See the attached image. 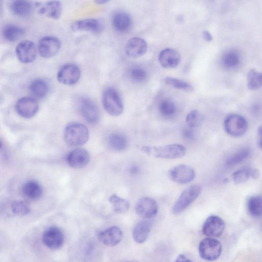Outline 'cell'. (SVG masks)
Wrapping results in <instances>:
<instances>
[{
	"label": "cell",
	"mask_w": 262,
	"mask_h": 262,
	"mask_svg": "<svg viewBox=\"0 0 262 262\" xmlns=\"http://www.w3.org/2000/svg\"><path fill=\"white\" fill-rule=\"evenodd\" d=\"M141 150L156 158L173 159L183 157L186 153V148L179 144H171L163 146H144Z\"/></svg>",
	"instance_id": "obj_1"
},
{
	"label": "cell",
	"mask_w": 262,
	"mask_h": 262,
	"mask_svg": "<svg viewBox=\"0 0 262 262\" xmlns=\"http://www.w3.org/2000/svg\"><path fill=\"white\" fill-rule=\"evenodd\" d=\"M89 133L88 128L78 122H71L64 130V139L70 146H77L85 144L89 140Z\"/></svg>",
	"instance_id": "obj_2"
},
{
	"label": "cell",
	"mask_w": 262,
	"mask_h": 262,
	"mask_svg": "<svg viewBox=\"0 0 262 262\" xmlns=\"http://www.w3.org/2000/svg\"><path fill=\"white\" fill-rule=\"evenodd\" d=\"M102 104L104 110L110 115L117 116L123 111V103L118 92L112 87L105 89L102 94Z\"/></svg>",
	"instance_id": "obj_3"
},
{
	"label": "cell",
	"mask_w": 262,
	"mask_h": 262,
	"mask_svg": "<svg viewBox=\"0 0 262 262\" xmlns=\"http://www.w3.org/2000/svg\"><path fill=\"white\" fill-rule=\"evenodd\" d=\"M202 187L199 184H194L186 188L175 202L172 212L178 214L184 211L199 196Z\"/></svg>",
	"instance_id": "obj_4"
},
{
	"label": "cell",
	"mask_w": 262,
	"mask_h": 262,
	"mask_svg": "<svg viewBox=\"0 0 262 262\" xmlns=\"http://www.w3.org/2000/svg\"><path fill=\"white\" fill-rule=\"evenodd\" d=\"M224 128L226 133L234 137L244 136L248 129V123L246 119L238 114H230L224 121Z\"/></svg>",
	"instance_id": "obj_5"
},
{
	"label": "cell",
	"mask_w": 262,
	"mask_h": 262,
	"mask_svg": "<svg viewBox=\"0 0 262 262\" xmlns=\"http://www.w3.org/2000/svg\"><path fill=\"white\" fill-rule=\"evenodd\" d=\"M222 245L217 239L206 238L201 241L199 246L200 257L207 261L217 259L222 253Z\"/></svg>",
	"instance_id": "obj_6"
},
{
	"label": "cell",
	"mask_w": 262,
	"mask_h": 262,
	"mask_svg": "<svg viewBox=\"0 0 262 262\" xmlns=\"http://www.w3.org/2000/svg\"><path fill=\"white\" fill-rule=\"evenodd\" d=\"M169 179L175 183L185 184L192 181L195 175L194 169L185 164H179L172 167L168 171Z\"/></svg>",
	"instance_id": "obj_7"
},
{
	"label": "cell",
	"mask_w": 262,
	"mask_h": 262,
	"mask_svg": "<svg viewBox=\"0 0 262 262\" xmlns=\"http://www.w3.org/2000/svg\"><path fill=\"white\" fill-rule=\"evenodd\" d=\"M60 47L61 42L58 38L54 36H46L39 40L37 49L41 57L49 58L58 52Z\"/></svg>",
	"instance_id": "obj_8"
},
{
	"label": "cell",
	"mask_w": 262,
	"mask_h": 262,
	"mask_svg": "<svg viewBox=\"0 0 262 262\" xmlns=\"http://www.w3.org/2000/svg\"><path fill=\"white\" fill-rule=\"evenodd\" d=\"M37 49L31 40H24L19 42L15 48L16 56L18 60L24 63L33 62L36 57Z\"/></svg>",
	"instance_id": "obj_9"
},
{
	"label": "cell",
	"mask_w": 262,
	"mask_h": 262,
	"mask_svg": "<svg viewBox=\"0 0 262 262\" xmlns=\"http://www.w3.org/2000/svg\"><path fill=\"white\" fill-rule=\"evenodd\" d=\"M81 72L79 68L74 64L63 65L57 74L59 82L65 85H73L79 79Z\"/></svg>",
	"instance_id": "obj_10"
},
{
	"label": "cell",
	"mask_w": 262,
	"mask_h": 262,
	"mask_svg": "<svg viewBox=\"0 0 262 262\" xmlns=\"http://www.w3.org/2000/svg\"><path fill=\"white\" fill-rule=\"evenodd\" d=\"M42 239L43 244L48 248L56 250L62 246L64 243V235L60 228L52 226L44 231Z\"/></svg>",
	"instance_id": "obj_11"
},
{
	"label": "cell",
	"mask_w": 262,
	"mask_h": 262,
	"mask_svg": "<svg viewBox=\"0 0 262 262\" xmlns=\"http://www.w3.org/2000/svg\"><path fill=\"white\" fill-rule=\"evenodd\" d=\"M225 227V224L222 219L216 215H211L204 223L202 232L208 237H218L222 235Z\"/></svg>",
	"instance_id": "obj_12"
},
{
	"label": "cell",
	"mask_w": 262,
	"mask_h": 262,
	"mask_svg": "<svg viewBox=\"0 0 262 262\" xmlns=\"http://www.w3.org/2000/svg\"><path fill=\"white\" fill-rule=\"evenodd\" d=\"M39 109L37 100L31 97H23L19 99L15 105V110L20 116L30 118L36 115Z\"/></svg>",
	"instance_id": "obj_13"
},
{
	"label": "cell",
	"mask_w": 262,
	"mask_h": 262,
	"mask_svg": "<svg viewBox=\"0 0 262 262\" xmlns=\"http://www.w3.org/2000/svg\"><path fill=\"white\" fill-rule=\"evenodd\" d=\"M137 214L142 218L148 220L154 217L158 213V205L154 199L145 197L140 199L136 203Z\"/></svg>",
	"instance_id": "obj_14"
},
{
	"label": "cell",
	"mask_w": 262,
	"mask_h": 262,
	"mask_svg": "<svg viewBox=\"0 0 262 262\" xmlns=\"http://www.w3.org/2000/svg\"><path fill=\"white\" fill-rule=\"evenodd\" d=\"M79 109L83 118L90 123H96L99 119L98 107L91 99L82 98L79 102Z\"/></svg>",
	"instance_id": "obj_15"
},
{
	"label": "cell",
	"mask_w": 262,
	"mask_h": 262,
	"mask_svg": "<svg viewBox=\"0 0 262 262\" xmlns=\"http://www.w3.org/2000/svg\"><path fill=\"white\" fill-rule=\"evenodd\" d=\"M104 28L103 22L99 19L89 18L75 21L71 26L74 32L89 31L98 33L101 32Z\"/></svg>",
	"instance_id": "obj_16"
},
{
	"label": "cell",
	"mask_w": 262,
	"mask_h": 262,
	"mask_svg": "<svg viewBox=\"0 0 262 262\" xmlns=\"http://www.w3.org/2000/svg\"><path fill=\"white\" fill-rule=\"evenodd\" d=\"M148 45L143 38L135 37L130 38L126 43L125 51L130 58H137L143 55L147 51Z\"/></svg>",
	"instance_id": "obj_17"
},
{
	"label": "cell",
	"mask_w": 262,
	"mask_h": 262,
	"mask_svg": "<svg viewBox=\"0 0 262 262\" xmlns=\"http://www.w3.org/2000/svg\"><path fill=\"white\" fill-rule=\"evenodd\" d=\"M99 240L107 246H115L118 245L123 238L121 230L117 226L111 227L98 234Z\"/></svg>",
	"instance_id": "obj_18"
},
{
	"label": "cell",
	"mask_w": 262,
	"mask_h": 262,
	"mask_svg": "<svg viewBox=\"0 0 262 262\" xmlns=\"http://www.w3.org/2000/svg\"><path fill=\"white\" fill-rule=\"evenodd\" d=\"M39 13L54 19H58L62 12V4L59 1H50L45 3H36Z\"/></svg>",
	"instance_id": "obj_19"
},
{
	"label": "cell",
	"mask_w": 262,
	"mask_h": 262,
	"mask_svg": "<svg viewBox=\"0 0 262 262\" xmlns=\"http://www.w3.org/2000/svg\"><path fill=\"white\" fill-rule=\"evenodd\" d=\"M89 152L83 148H76L71 151L67 157L68 165L74 168L85 167L90 161Z\"/></svg>",
	"instance_id": "obj_20"
},
{
	"label": "cell",
	"mask_w": 262,
	"mask_h": 262,
	"mask_svg": "<svg viewBox=\"0 0 262 262\" xmlns=\"http://www.w3.org/2000/svg\"><path fill=\"white\" fill-rule=\"evenodd\" d=\"M158 59L163 67L170 69L175 68L179 64L181 56L177 50L172 48H166L160 52Z\"/></svg>",
	"instance_id": "obj_21"
},
{
	"label": "cell",
	"mask_w": 262,
	"mask_h": 262,
	"mask_svg": "<svg viewBox=\"0 0 262 262\" xmlns=\"http://www.w3.org/2000/svg\"><path fill=\"white\" fill-rule=\"evenodd\" d=\"M152 224L148 220L139 222L133 230V237L135 241L139 244L145 242L149 235Z\"/></svg>",
	"instance_id": "obj_22"
},
{
	"label": "cell",
	"mask_w": 262,
	"mask_h": 262,
	"mask_svg": "<svg viewBox=\"0 0 262 262\" xmlns=\"http://www.w3.org/2000/svg\"><path fill=\"white\" fill-rule=\"evenodd\" d=\"M112 25L117 31L126 32L131 28L132 21L130 16L127 13L118 12L113 17Z\"/></svg>",
	"instance_id": "obj_23"
},
{
	"label": "cell",
	"mask_w": 262,
	"mask_h": 262,
	"mask_svg": "<svg viewBox=\"0 0 262 262\" xmlns=\"http://www.w3.org/2000/svg\"><path fill=\"white\" fill-rule=\"evenodd\" d=\"M10 8L15 15L20 17L29 16L32 10V4L26 1H13L10 4Z\"/></svg>",
	"instance_id": "obj_24"
},
{
	"label": "cell",
	"mask_w": 262,
	"mask_h": 262,
	"mask_svg": "<svg viewBox=\"0 0 262 262\" xmlns=\"http://www.w3.org/2000/svg\"><path fill=\"white\" fill-rule=\"evenodd\" d=\"M24 34V29L14 24L5 25L2 31L4 38L10 42H14L19 39Z\"/></svg>",
	"instance_id": "obj_25"
},
{
	"label": "cell",
	"mask_w": 262,
	"mask_h": 262,
	"mask_svg": "<svg viewBox=\"0 0 262 262\" xmlns=\"http://www.w3.org/2000/svg\"><path fill=\"white\" fill-rule=\"evenodd\" d=\"M108 147L115 151H122L125 149L127 146V140L122 134L113 133L110 134L107 139Z\"/></svg>",
	"instance_id": "obj_26"
},
{
	"label": "cell",
	"mask_w": 262,
	"mask_h": 262,
	"mask_svg": "<svg viewBox=\"0 0 262 262\" xmlns=\"http://www.w3.org/2000/svg\"><path fill=\"white\" fill-rule=\"evenodd\" d=\"M241 61L240 54L234 50L227 51L222 58L223 66L227 69H233L236 68L239 64Z\"/></svg>",
	"instance_id": "obj_27"
},
{
	"label": "cell",
	"mask_w": 262,
	"mask_h": 262,
	"mask_svg": "<svg viewBox=\"0 0 262 262\" xmlns=\"http://www.w3.org/2000/svg\"><path fill=\"white\" fill-rule=\"evenodd\" d=\"M29 89L31 93L35 97L42 98L47 95L49 91V85L45 80L37 78L31 82Z\"/></svg>",
	"instance_id": "obj_28"
},
{
	"label": "cell",
	"mask_w": 262,
	"mask_h": 262,
	"mask_svg": "<svg viewBox=\"0 0 262 262\" xmlns=\"http://www.w3.org/2000/svg\"><path fill=\"white\" fill-rule=\"evenodd\" d=\"M42 190L39 184L35 181H29L23 187V193L27 198L36 199L40 198Z\"/></svg>",
	"instance_id": "obj_29"
},
{
	"label": "cell",
	"mask_w": 262,
	"mask_h": 262,
	"mask_svg": "<svg viewBox=\"0 0 262 262\" xmlns=\"http://www.w3.org/2000/svg\"><path fill=\"white\" fill-rule=\"evenodd\" d=\"M250 154L249 148H243L228 158L225 162V164L228 166H232L239 164L248 158Z\"/></svg>",
	"instance_id": "obj_30"
},
{
	"label": "cell",
	"mask_w": 262,
	"mask_h": 262,
	"mask_svg": "<svg viewBox=\"0 0 262 262\" xmlns=\"http://www.w3.org/2000/svg\"><path fill=\"white\" fill-rule=\"evenodd\" d=\"M247 208L253 217H258L261 215V198L259 195L251 196L247 202Z\"/></svg>",
	"instance_id": "obj_31"
},
{
	"label": "cell",
	"mask_w": 262,
	"mask_h": 262,
	"mask_svg": "<svg viewBox=\"0 0 262 262\" xmlns=\"http://www.w3.org/2000/svg\"><path fill=\"white\" fill-rule=\"evenodd\" d=\"M109 201L114 207V211L117 213H123L129 209V203L126 200L113 194L109 199Z\"/></svg>",
	"instance_id": "obj_32"
},
{
	"label": "cell",
	"mask_w": 262,
	"mask_h": 262,
	"mask_svg": "<svg viewBox=\"0 0 262 262\" xmlns=\"http://www.w3.org/2000/svg\"><path fill=\"white\" fill-rule=\"evenodd\" d=\"M247 86L251 90H257L261 86V73L255 69L251 70L247 75Z\"/></svg>",
	"instance_id": "obj_33"
},
{
	"label": "cell",
	"mask_w": 262,
	"mask_h": 262,
	"mask_svg": "<svg viewBox=\"0 0 262 262\" xmlns=\"http://www.w3.org/2000/svg\"><path fill=\"white\" fill-rule=\"evenodd\" d=\"M252 170V168L244 167L236 170L231 176L232 181L236 184L247 181L251 178Z\"/></svg>",
	"instance_id": "obj_34"
},
{
	"label": "cell",
	"mask_w": 262,
	"mask_h": 262,
	"mask_svg": "<svg viewBox=\"0 0 262 262\" xmlns=\"http://www.w3.org/2000/svg\"><path fill=\"white\" fill-rule=\"evenodd\" d=\"M130 79L135 82L141 83L144 81L147 77L146 71L140 66L132 67L128 73Z\"/></svg>",
	"instance_id": "obj_35"
},
{
	"label": "cell",
	"mask_w": 262,
	"mask_h": 262,
	"mask_svg": "<svg viewBox=\"0 0 262 262\" xmlns=\"http://www.w3.org/2000/svg\"><path fill=\"white\" fill-rule=\"evenodd\" d=\"M165 82L167 85L179 90L187 92H191L193 88L189 83L177 78L167 77L165 79Z\"/></svg>",
	"instance_id": "obj_36"
},
{
	"label": "cell",
	"mask_w": 262,
	"mask_h": 262,
	"mask_svg": "<svg viewBox=\"0 0 262 262\" xmlns=\"http://www.w3.org/2000/svg\"><path fill=\"white\" fill-rule=\"evenodd\" d=\"M203 120L201 113L194 110L189 112L186 117V123L190 128L196 127L201 125Z\"/></svg>",
	"instance_id": "obj_37"
},
{
	"label": "cell",
	"mask_w": 262,
	"mask_h": 262,
	"mask_svg": "<svg viewBox=\"0 0 262 262\" xmlns=\"http://www.w3.org/2000/svg\"><path fill=\"white\" fill-rule=\"evenodd\" d=\"M11 210L13 214L23 216L28 214L30 208L27 202L23 201H15L11 204Z\"/></svg>",
	"instance_id": "obj_38"
},
{
	"label": "cell",
	"mask_w": 262,
	"mask_h": 262,
	"mask_svg": "<svg viewBox=\"0 0 262 262\" xmlns=\"http://www.w3.org/2000/svg\"><path fill=\"white\" fill-rule=\"evenodd\" d=\"M159 109L160 113L165 117H171L176 112L175 104L169 99L162 101L159 104Z\"/></svg>",
	"instance_id": "obj_39"
},
{
	"label": "cell",
	"mask_w": 262,
	"mask_h": 262,
	"mask_svg": "<svg viewBox=\"0 0 262 262\" xmlns=\"http://www.w3.org/2000/svg\"><path fill=\"white\" fill-rule=\"evenodd\" d=\"M194 135L193 131L190 128H186L183 132V136L186 139H192L194 137Z\"/></svg>",
	"instance_id": "obj_40"
},
{
	"label": "cell",
	"mask_w": 262,
	"mask_h": 262,
	"mask_svg": "<svg viewBox=\"0 0 262 262\" xmlns=\"http://www.w3.org/2000/svg\"><path fill=\"white\" fill-rule=\"evenodd\" d=\"M174 262H193L191 259L188 258L185 255L181 254L178 255L177 259Z\"/></svg>",
	"instance_id": "obj_41"
},
{
	"label": "cell",
	"mask_w": 262,
	"mask_h": 262,
	"mask_svg": "<svg viewBox=\"0 0 262 262\" xmlns=\"http://www.w3.org/2000/svg\"><path fill=\"white\" fill-rule=\"evenodd\" d=\"M257 144L259 149L261 148V127L260 126L257 130Z\"/></svg>",
	"instance_id": "obj_42"
},
{
	"label": "cell",
	"mask_w": 262,
	"mask_h": 262,
	"mask_svg": "<svg viewBox=\"0 0 262 262\" xmlns=\"http://www.w3.org/2000/svg\"><path fill=\"white\" fill-rule=\"evenodd\" d=\"M203 36L204 39L207 41H211L212 39V36L210 32L207 30L204 31L203 32Z\"/></svg>",
	"instance_id": "obj_43"
},
{
	"label": "cell",
	"mask_w": 262,
	"mask_h": 262,
	"mask_svg": "<svg viewBox=\"0 0 262 262\" xmlns=\"http://www.w3.org/2000/svg\"><path fill=\"white\" fill-rule=\"evenodd\" d=\"M260 172L259 169L252 168L251 178L253 179H257L259 178Z\"/></svg>",
	"instance_id": "obj_44"
},
{
	"label": "cell",
	"mask_w": 262,
	"mask_h": 262,
	"mask_svg": "<svg viewBox=\"0 0 262 262\" xmlns=\"http://www.w3.org/2000/svg\"><path fill=\"white\" fill-rule=\"evenodd\" d=\"M108 1L106 0H99V1H96L95 2L96 3H98V4H105Z\"/></svg>",
	"instance_id": "obj_45"
},
{
	"label": "cell",
	"mask_w": 262,
	"mask_h": 262,
	"mask_svg": "<svg viewBox=\"0 0 262 262\" xmlns=\"http://www.w3.org/2000/svg\"><path fill=\"white\" fill-rule=\"evenodd\" d=\"M2 147V143H1V140H0V148H1Z\"/></svg>",
	"instance_id": "obj_46"
},
{
	"label": "cell",
	"mask_w": 262,
	"mask_h": 262,
	"mask_svg": "<svg viewBox=\"0 0 262 262\" xmlns=\"http://www.w3.org/2000/svg\"><path fill=\"white\" fill-rule=\"evenodd\" d=\"M128 262H138V261H128Z\"/></svg>",
	"instance_id": "obj_47"
}]
</instances>
